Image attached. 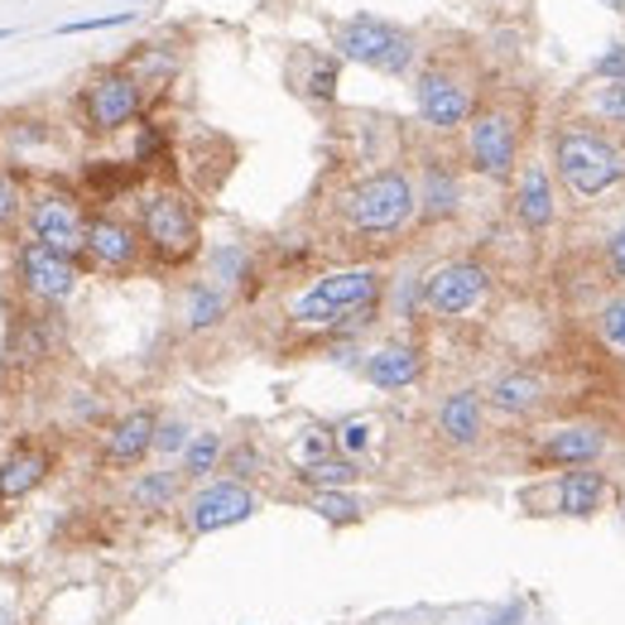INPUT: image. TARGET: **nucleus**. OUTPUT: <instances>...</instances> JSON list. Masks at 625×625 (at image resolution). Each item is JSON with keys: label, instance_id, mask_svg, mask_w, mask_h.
<instances>
[{"label": "nucleus", "instance_id": "f257e3e1", "mask_svg": "<svg viewBox=\"0 0 625 625\" xmlns=\"http://www.w3.org/2000/svg\"><path fill=\"white\" fill-rule=\"evenodd\" d=\"M385 299V274L376 265H347V270L317 274L309 289L289 299V323L303 332H352L356 323H376Z\"/></svg>", "mask_w": 625, "mask_h": 625}, {"label": "nucleus", "instance_id": "f03ea898", "mask_svg": "<svg viewBox=\"0 0 625 625\" xmlns=\"http://www.w3.org/2000/svg\"><path fill=\"white\" fill-rule=\"evenodd\" d=\"M553 169L578 203H596L625 183V144L602 126L573 121L553 136Z\"/></svg>", "mask_w": 625, "mask_h": 625}, {"label": "nucleus", "instance_id": "7ed1b4c3", "mask_svg": "<svg viewBox=\"0 0 625 625\" xmlns=\"http://www.w3.org/2000/svg\"><path fill=\"white\" fill-rule=\"evenodd\" d=\"M337 217L352 236H400L419 222V183L405 169H376L337 193Z\"/></svg>", "mask_w": 625, "mask_h": 625}, {"label": "nucleus", "instance_id": "20e7f679", "mask_svg": "<svg viewBox=\"0 0 625 625\" xmlns=\"http://www.w3.org/2000/svg\"><path fill=\"white\" fill-rule=\"evenodd\" d=\"M140 236H144V256L154 265L179 270L203 250V217H197L193 197L183 188H154L140 203Z\"/></svg>", "mask_w": 625, "mask_h": 625}, {"label": "nucleus", "instance_id": "39448f33", "mask_svg": "<svg viewBox=\"0 0 625 625\" xmlns=\"http://www.w3.org/2000/svg\"><path fill=\"white\" fill-rule=\"evenodd\" d=\"M332 49H337L347 63H362V68L385 73V77H405L419 58L414 34L400 30V24H390V20H380V15H352L337 30V39H332Z\"/></svg>", "mask_w": 625, "mask_h": 625}, {"label": "nucleus", "instance_id": "423d86ee", "mask_svg": "<svg viewBox=\"0 0 625 625\" xmlns=\"http://www.w3.org/2000/svg\"><path fill=\"white\" fill-rule=\"evenodd\" d=\"M467 164L491 183L520 174V116L510 106H476L467 121Z\"/></svg>", "mask_w": 625, "mask_h": 625}, {"label": "nucleus", "instance_id": "0eeeda50", "mask_svg": "<svg viewBox=\"0 0 625 625\" xmlns=\"http://www.w3.org/2000/svg\"><path fill=\"white\" fill-rule=\"evenodd\" d=\"M87 222L91 217H87L83 197L68 188H49L30 203V241L83 265L87 260Z\"/></svg>", "mask_w": 625, "mask_h": 625}, {"label": "nucleus", "instance_id": "6e6552de", "mask_svg": "<svg viewBox=\"0 0 625 625\" xmlns=\"http://www.w3.org/2000/svg\"><path fill=\"white\" fill-rule=\"evenodd\" d=\"M256 510H260V496H256V491H250L246 482H231V476H222V482L193 486V496L183 500V529H188L193 539L222 535V529H231V525H246Z\"/></svg>", "mask_w": 625, "mask_h": 625}, {"label": "nucleus", "instance_id": "1a4fd4ad", "mask_svg": "<svg viewBox=\"0 0 625 625\" xmlns=\"http://www.w3.org/2000/svg\"><path fill=\"white\" fill-rule=\"evenodd\" d=\"M144 111V83L130 68H106L83 87V121L91 136H116Z\"/></svg>", "mask_w": 625, "mask_h": 625}, {"label": "nucleus", "instance_id": "9d476101", "mask_svg": "<svg viewBox=\"0 0 625 625\" xmlns=\"http://www.w3.org/2000/svg\"><path fill=\"white\" fill-rule=\"evenodd\" d=\"M491 265L476 256L443 260L433 274H423V309L433 317H462L491 294Z\"/></svg>", "mask_w": 625, "mask_h": 625}, {"label": "nucleus", "instance_id": "9b49d317", "mask_svg": "<svg viewBox=\"0 0 625 625\" xmlns=\"http://www.w3.org/2000/svg\"><path fill=\"white\" fill-rule=\"evenodd\" d=\"M414 106L423 116V126L433 130H462L476 111V91H472V77H462L457 68L448 63H433L414 77Z\"/></svg>", "mask_w": 625, "mask_h": 625}, {"label": "nucleus", "instance_id": "f8f14e48", "mask_svg": "<svg viewBox=\"0 0 625 625\" xmlns=\"http://www.w3.org/2000/svg\"><path fill=\"white\" fill-rule=\"evenodd\" d=\"M15 270H20L24 294L39 299L44 309H53V303H63L77 289V270H83V265L58 256V250H49V246H39V241H24L15 250Z\"/></svg>", "mask_w": 625, "mask_h": 625}, {"label": "nucleus", "instance_id": "ddd939ff", "mask_svg": "<svg viewBox=\"0 0 625 625\" xmlns=\"http://www.w3.org/2000/svg\"><path fill=\"white\" fill-rule=\"evenodd\" d=\"M144 256V236L140 226H130L126 217H111V212H97L87 222V260L91 270L101 274H130Z\"/></svg>", "mask_w": 625, "mask_h": 625}, {"label": "nucleus", "instance_id": "4468645a", "mask_svg": "<svg viewBox=\"0 0 625 625\" xmlns=\"http://www.w3.org/2000/svg\"><path fill=\"white\" fill-rule=\"evenodd\" d=\"M515 222H520V231L539 236L549 231L553 217H558V197H553V179L549 169L539 164V159H525L520 174H515Z\"/></svg>", "mask_w": 625, "mask_h": 625}, {"label": "nucleus", "instance_id": "2eb2a0df", "mask_svg": "<svg viewBox=\"0 0 625 625\" xmlns=\"http://www.w3.org/2000/svg\"><path fill=\"white\" fill-rule=\"evenodd\" d=\"M154 433H159V414L154 409H130L126 419H116L101 438V462L106 467H140L154 452Z\"/></svg>", "mask_w": 625, "mask_h": 625}, {"label": "nucleus", "instance_id": "dca6fc26", "mask_svg": "<svg viewBox=\"0 0 625 625\" xmlns=\"http://www.w3.org/2000/svg\"><path fill=\"white\" fill-rule=\"evenodd\" d=\"M611 448V438L602 423H563L558 433L543 438L539 448V467H592L596 457Z\"/></svg>", "mask_w": 625, "mask_h": 625}, {"label": "nucleus", "instance_id": "f3484780", "mask_svg": "<svg viewBox=\"0 0 625 625\" xmlns=\"http://www.w3.org/2000/svg\"><path fill=\"white\" fill-rule=\"evenodd\" d=\"M362 376L376 385V390H409V385L423 380V347L409 337H395L385 342V347H376L366 356Z\"/></svg>", "mask_w": 625, "mask_h": 625}, {"label": "nucleus", "instance_id": "a211bd4d", "mask_svg": "<svg viewBox=\"0 0 625 625\" xmlns=\"http://www.w3.org/2000/svg\"><path fill=\"white\" fill-rule=\"evenodd\" d=\"M467 203V193H462V174L443 159H429L419 174V222L423 226H438V222H452Z\"/></svg>", "mask_w": 625, "mask_h": 625}, {"label": "nucleus", "instance_id": "6ab92c4d", "mask_svg": "<svg viewBox=\"0 0 625 625\" xmlns=\"http://www.w3.org/2000/svg\"><path fill=\"white\" fill-rule=\"evenodd\" d=\"M606 496H611V482L596 467H568L553 482V510L568 515V520H592L606 505Z\"/></svg>", "mask_w": 625, "mask_h": 625}, {"label": "nucleus", "instance_id": "aec40b11", "mask_svg": "<svg viewBox=\"0 0 625 625\" xmlns=\"http://www.w3.org/2000/svg\"><path fill=\"white\" fill-rule=\"evenodd\" d=\"M438 438H443L448 448H476L486 433V405L476 390H452L443 405H438Z\"/></svg>", "mask_w": 625, "mask_h": 625}, {"label": "nucleus", "instance_id": "412c9836", "mask_svg": "<svg viewBox=\"0 0 625 625\" xmlns=\"http://www.w3.org/2000/svg\"><path fill=\"white\" fill-rule=\"evenodd\" d=\"M49 472H53V452L39 448V443H20L6 462H0V505L24 500L30 491H39L49 482Z\"/></svg>", "mask_w": 625, "mask_h": 625}, {"label": "nucleus", "instance_id": "4be33fe9", "mask_svg": "<svg viewBox=\"0 0 625 625\" xmlns=\"http://www.w3.org/2000/svg\"><path fill=\"white\" fill-rule=\"evenodd\" d=\"M53 317L49 313H20L10 323V342H6V366L10 370H34L53 356Z\"/></svg>", "mask_w": 625, "mask_h": 625}, {"label": "nucleus", "instance_id": "5701e85b", "mask_svg": "<svg viewBox=\"0 0 625 625\" xmlns=\"http://www.w3.org/2000/svg\"><path fill=\"white\" fill-rule=\"evenodd\" d=\"M486 405L505 419H529L543 409V380L535 370H505L486 385Z\"/></svg>", "mask_w": 625, "mask_h": 625}, {"label": "nucleus", "instance_id": "b1692460", "mask_svg": "<svg viewBox=\"0 0 625 625\" xmlns=\"http://www.w3.org/2000/svg\"><path fill=\"white\" fill-rule=\"evenodd\" d=\"M226 313H231V294L226 289H217L212 279H193L188 289H183V327L188 332H212V327H222L226 323Z\"/></svg>", "mask_w": 625, "mask_h": 625}, {"label": "nucleus", "instance_id": "393cba45", "mask_svg": "<svg viewBox=\"0 0 625 625\" xmlns=\"http://www.w3.org/2000/svg\"><path fill=\"white\" fill-rule=\"evenodd\" d=\"M183 472H169V467H154V472H140L136 482H130V505L144 515H164V510H174L179 496H183Z\"/></svg>", "mask_w": 625, "mask_h": 625}, {"label": "nucleus", "instance_id": "a878e982", "mask_svg": "<svg viewBox=\"0 0 625 625\" xmlns=\"http://www.w3.org/2000/svg\"><path fill=\"white\" fill-rule=\"evenodd\" d=\"M140 179H144V169L140 164H116V159H97V164H87V174H83V188L91 203H116V197H126L130 188H140Z\"/></svg>", "mask_w": 625, "mask_h": 625}, {"label": "nucleus", "instance_id": "bb28decb", "mask_svg": "<svg viewBox=\"0 0 625 625\" xmlns=\"http://www.w3.org/2000/svg\"><path fill=\"white\" fill-rule=\"evenodd\" d=\"M356 476H362L356 457H347V452H327V457H317V462H299L294 482H303L309 491H347Z\"/></svg>", "mask_w": 625, "mask_h": 625}, {"label": "nucleus", "instance_id": "cd10ccee", "mask_svg": "<svg viewBox=\"0 0 625 625\" xmlns=\"http://www.w3.org/2000/svg\"><path fill=\"white\" fill-rule=\"evenodd\" d=\"M222 457H226V438L222 433H193V443L188 452L179 457V472H183V482L188 486H203L212 482V472H222Z\"/></svg>", "mask_w": 625, "mask_h": 625}, {"label": "nucleus", "instance_id": "c85d7f7f", "mask_svg": "<svg viewBox=\"0 0 625 625\" xmlns=\"http://www.w3.org/2000/svg\"><path fill=\"white\" fill-rule=\"evenodd\" d=\"M256 274V260H250V250L246 246H236V241H226L217 250H207V279L217 289H246V279Z\"/></svg>", "mask_w": 625, "mask_h": 625}, {"label": "nucleus", "instance_id": "c756f323", "mask_svg": "<svg viewBox=\"0 0 625 625\" xmlns=\"http://www.w3.org/2000/svg\"><path fill=\"white\" fill-rule=\"evenodd\" d=\"M588 116H592V121H602V126L625 130V77L588 91Z\"/></svg>", "mask_w": 625, "mask_h": 625}, {"label": "nucleus", "instance_id": "7c9ffc66", "mask_svg": "<svg viewBox=\"0 0 625 625\" xmlns=\"http://www.w3.org/2000/svg\"><path fill=\"white\" fill-rule=\"evenodd\" d=\"M309 510L317 515V520H327V525H356L362 520V500L347 496V491H313L309 496Z\"/></svg>", "mask_w": 625, "mask_h": 625}, {"label": "nucleus", "instance_id": "2f4dec72", "mask_svg": "<svg viewBox=\"0 0 625 625\" xmlns=\"http://www.w3.org/2000/svg\"><path fill=\"white\" fill-rule=\"evenodd\" d=\"M299 91L309 101H332L337 97V58H313L309 73L299 77Z\"/></svg>", "mask_w": 625, "mask_h": 625}, {"label": "nucleus", "instance_id": "473e14b6", "mask_svg": "<svg viewBox=\"0 0 625 625\" xmlns=\"http://www.w3.org/2000/svg\"><path fill=\"white\" fill-rule=\"evenodd\" d=\"M222 472H231V482H256V476L265 472V452L256 443H236V448H226V457H222Z\"/></svg>", "mask_w": 625, "mask_h": 625}, {"label": "nucleus", "instance_id": "72a5a7b5", "mask_svg": "<svg viewBox=\"0 0 625 625\" xmlns=\"http://www.w3.org/2000/svg\"><path fill=\"white\" fill-rule=\"evenodd\" d=\"M596 332H602L616 352H625V289L621 294H611L602 309H596Z\"/></svg>", "mask_w": 625, "mask_h": 625}, {"label": "nucleus", "instance_id": "f704fd0d", "mask_svg": "<svg viewBox=\"0 0 625 625\" xmlns=\"http://www.w3.org/2000/svg\"><path fill=\"white\" fill-rule=\"evenodd\" d=\"M193 443V429L183 419H159V433H154V452L159 457H183Z\"/></svg>", "mask_w": 625, "mask_h": 625}, {"label": "nucleus", "instance_id": "c9c22d12", "mask_svg": "<svg viewBox=\"0 0 625 625\" xmlns=\"http://www.w3.org/2000/svg\"><path fill=\"white\" fill-rule=\"evenodd\" d=\"M20 212H24V193H20V179H15V174H6V169H0V231H10V226L20 222Z\"/></svg>", "mask_w": 625, "mask_h": 625}, {"label": "nucleus", "instance_id": "e433bc0d", "mask_svg": "<svg viewBox=\"0 0 625 625\" xmlns=\"http://www.w3.org/2000/svg\"><path fill=\"white\" fill-rule=\"evenodd\" d=\"M154 159H169V140H164V130H159L154 121H144L140 126V140H136V164L140 169H154Z\"/></svg>", "mask_w": 625, "mask_h": 625}, {"label": "nucleus", "instance_id": "4c0bfd02", "mask_svg": "<svg viewBox=\"0 0 625 625\" xmlns=\"http://www.w3.org/2000/svg\"><path fill=\"white\" fill-rule=\"evenodd\" d=\"M370 433H376V423H370V419H347L332 438H337V452L356 457V452H366V448H370Z\"/></svg>", "mask_w": 625, "mask_h": 625}, {"label": "nucleus", "instance_id": "58836bf2", "mask_svg": "<svg viewBox=\"0 0 625 625\" xmlns=\"http://www.w3.org/2000/svg\"><path fill=\"white\" fill-rule=\"evenodd\" d=\"M602 265H606L611 284H625V222L606 236V246H602Z\"/></svg>", "mask_w": 625, "mask_h": 625}, {"label": "nucleus", "instance_id": "ea45409f", "mask_svg": "<svg viewBox=\"0 0 625 625\" xmlns=\"http://www.w3.org/2000/svg\"><path fill=\"white\" fill-rule=\"evenodd\" d=\"M136 10H121V15H97V20H68L58 24V34H87V30H116V24H130Z\"/></svg>", "mask_w": 625, "mask_h": 625}, {"label": "nucleus", "instance_id": "a19ab883", "mask_svg": "<svg viewBox=\"0 0 625 625\" xmlns=\"http://www.w3.org/2000/svg\"><path fill=\"white\" fill-rule=\"evenodd\" d=\"M596 77H602V83H616V77H625V49L616 44L606 53V58H596Z\"/></svg>", "mask_w": 625, "mask_h": 625}, {"label": "nucleus", "instance_id": "79ce46f5", "mask_svg": "<svg viewBox=\"0 0 625 625\" xmlns=\"http://www.w3.org/2000/svg\"><path fill=\"white\" fill-rule=\"evenodd\" d=\"M606 6H611V10H625V0H606Z\"/></svg>", "mask_w": 625, "mask_h": 625}, {"label": "nucleus", "instance_id": "37998d69", "mask_svg": "<svg viewBox=\"0 0 625 625\" xmlns=\"http://www.w3.org/2000/svg\"><path fill=\"white\" fill-rule=\"evenodd\" d=\"M6 34H10V30H0V39H6Z\"/></svg>", "mask_w": 625, "mask_h": 625}]
</instances>
